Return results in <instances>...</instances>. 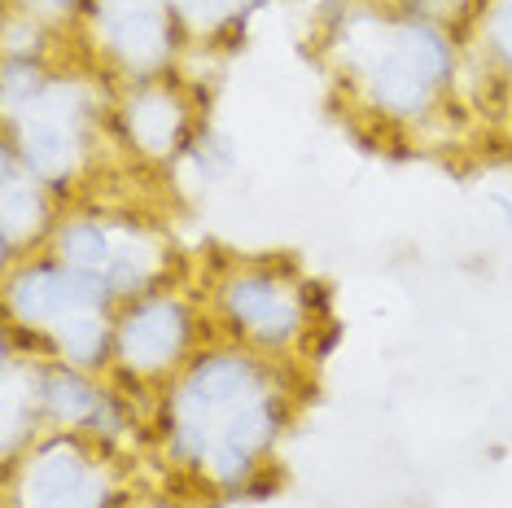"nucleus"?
I'll return each instance as SVG.
<instances>
[{
	"instance_id": "obj_19",
	"label": "nucleus",
	"mask_w": 512,
	"mask_h": 508,
	"mask_svg": "<svg viewBox=\"0 0 512 508\" xmlns=\"http://www.w3.org/2000/svg\"><path fill=\"white\" fill-rule=\"evenodd\" d=\"M31 5H40V9H66V0H31Z\"/></svg>"
},
{
	"instance_id": "obj_18",
	"label": "nucleus",
	"mask_w": 512,
	"mask_h": 508,
	"mask_svg": "<svg viewBox=\"0 0 512 508\" xmlns=\"http://www.w3.org/2000/svg\"><path fill=\"white\" fill-rule=\"evenodd\" d=\"M127 5H154V0H106V9H127Z\"/></svg>"
},
{
	"instance_id": "obj_4",
	"label": "nucleus",
	"mask_w": 512,
	"mask_h": 508,
	"mask_svg": "<svg viewBox=\"0 0 512 508\" xmlns=\"http://www.w3.org/2000/svg\"><path fill=\"white\" fill-rule=\"evenodd\" d=\"M224 307L232 316V325L246 329L250 338H259L267 346H281L298 333L302 325V307L294 290H285L276 276H237L224 290Z\"/></svg>"
},
{
	"instance_id": "obj_9",
	"label": "nucleus",
	"mask_w": 512,
	"mask_h": 508,
	"mask_svg": "<svg viewBox=\"0 0 512 508\" xmlns=\"http://www.w3.org/2000/svg\"><path fill=\"white\" fill-rule=\"evenodd\" d=\"M381 49H386L390 57H399L407 71H416L425 84H434V88L451 71L447 40H442L434 27H425V22H399V27H386L381 31Z\"/></svg>"
},
{
	"instance_id": "obj_8",
	"label": "nucleus",
	"mask_w": 512,
	"mask_h": 508,
	"mask_svg": "<svg viewBox=\"0 0 512 508\" xmlns=\"http://www.w3.org/2000/svg\"><path fill=\"white\" fill-rule=\"evenodd\" d=\"M106 36L114 44V53L123 57L132 71H154L167 57L171 36H167V18L158 5H127L106 14Z\"/></svg>"
},
{
	"instance_id": "obj_2",
	"label": "nucleus",
	"mask_w": 512,
	"mask_h": 508,
	"mask_svg": "<svg viewBox=\"0 0 512 508\" xmlns=\"http://www.w3.org/2000/svg\"><path fill=\"white\" fill-rule=\"evenodd\" d=\"M110 281L97 272L79 268H27L9 285V307L27 325H53L62 316H79V311H97L106 303Z\"/></svg>"
},
{
	"instance_id": "obj_12",
	"label": "nucleus",
	"mask_w": 512,
	"mask_h": 508,
	"mask_svg": "<svg viewBox=\"0 0 512 508\" xmlns=\"http://www.w3.org/2000/svg\"><path fill=\"white\" fill-rule=\"evenodd\" d=\"M184 110L180 101H171L167 92H145L127 106V132L145 154H171V145L180 141Z\"/></svg>"
},
{
	"instance_id": "obj_15",
	"label": "nucleus",
	"mask_w": 512,
	"mask_h": 508,
	"mask_svg": "<svg viewBox=\"0 0 512 508\" xmlns=\"http://www.w3.org/2000/svg\"><path fill=\"white\" fill-rule=\"evenodd\" d=\"M53 338L66 351V360L75 364H101L106 355V320L97 311H79V316H62L53 320Z\"/></svg>"
},
{
	"instance_id": "obj_3",
	"label": "nucleus",
	"mask_w": 512,
	"mask_h": 508,
	"mask_svg": "<svg viewBox=\"0 0 512 508\" xmlns=\"http://www.w3.org/2000/svg\"><path fill=\"white\" fill-rule=\"evenodd\" d=\"M22 508H101V478L71 443H53L22 478Z\"/></svg>"
},
{
	"instance_id": "obj_16",
	"label": "nucleus",
	"mask_w": 512,
	"mask_h": 508,
	"mask_svg": "<svg viewBox=\"0 0 512 508\" xmlns=\"http://www.w3.org/2000/svg\"><path fill=\"white\" fill-rule=\"evenodd\" d=\"M40 97V71L31 62H9L5 71V101L14 110H27Z\"/></svg>"
},
{
	"instance_id": "obj_6",
	"label": "nucleus",
	"mask_w": 512,
	"mask_h": 508,
	"mask_svg": "<svg viewBox=\"0 0 512 508\" xmlns=\"http://www.w3.org/2000/svg\"><path fill=\"white\" fill-rule=\"evenodd\" d=\"M57 106H62L57 92H49L18 114V154L27 163V176L62 180L75 167V123L62 119Z\"/></svg>"
},
{
	"instance_id": "obj_7",
	"label": "nucleus",
	"mask_w": 512,
	"mask_h": 508,
	"mask_svg": "<svg viewBox=\"0 0 512 508\" xmlns=\"http://www.w3.org/2000/svg\"><path fill=\"white\" fill-rule=\"evenodd\" d=\"M272 430H276L272 399H267V395L250 399L246 408H237V412H232V417L215 430L211 452H206L202 465H211V469H215V478L237 482L241 473H246V465L254 460V452H259V447H267Z\"/></svg>"
},
{
	"instance_id": "obj_5",
	"label": "nucleus",
	"mask_w": 512,
	"mask_h": 508,
	"mask_svg": "<svg viewBox=\"0 0 512 508\" xmlns=\"http://www.w3.org/2000/svg\"><path fill=\"white\" fill-rule=\"evenodd\" d=\"M189 342V316L180 303H145L123 320L119 329V360L132 373H158L167 368Z\"/></svg>"
},
{
	"instance_id": "obj_10",
	"label": "nucleus",
	"mask_w": 512,
	"mask_h": 508,
	"mask_svg": "<svg viewBox=\"0 0 512 508\" xmlns=\"http://www.w3.org/2000/svg\"><path fill=\"white\" fill-rule=\"evenodd\" d=\"M44 228V198L31 176H18L14 154H5V184H0V233H5V254H14L22 241H31Z\"/></svg>"
},
{
	"instance_id": "obj_1",
	"label": "nucleus",
	"mask_w": 512,
	"mask_h": 508,
	"mask_svg": "<svg viewBox=\"0 0 512 508\" xmlns=\"http://www.w3.org/2000/svg\"><path fill=\"white\" fill-rule=\"evenodd\" d=\"M263 395V381L241 355H211L189 373L176 395V447L189 460H206L211 438L237 408Z\"/></svg>"
},
{
	"instance_id": "obj_17",
	"label": "nucleus",
	"mask_w": 512,
	"mask_h": 508,
	"mask_svg": "<svg viewBox=\"0 0 512 508\" xmlns=\"http://www.w3.org/2000/svg\"><path fill=\"white\" fill-rule=\"evenodd\" d=\"M491 44L499 49V57L512 66V0H504V5L491 14Z\"/></svg>"
},
{
	"instance_id": "obj_11",
	"label": "nucleus",
	"mask_w": 512,
	"mask_h": 508,
	"mask_svg": "<svg viewBox=\"0 0 512 508\" xmlns=\"http://www.w3.org/2000/svg\"><path fill=\"white\" fill-rule=\"evenodd\" d=\"M364 75H368L372 97H377L386 110H394V114H421L429 106V97H434V84H425L416 71H407L399 57H390L381 44H377V53L368 57Z\"/></svg>"
},
{
	"instance_id": "obj_14",
	"label": "nucleus",
	"mask_w": 512,
	"mask_h": 508,
	"mask_svg": "<svg viewBox=\"0 0 512 508\" xmlns=\"http://www.w3.org/2000/svg\"><path fill=\"white\" fill-rule=\"evenodd\" d=\"M57 250H62V263L66 268H79V272H110L114 263V246L106 237V228L101 224H88V219H79L71 224L62 237H57Z\"/></svg>"
},
{
	"instance_id": "obj_13",
	"label": "nucleus",
	"mask_w": 512,
	"mask_h": 508,
	"mask_svg": "<svg viewBox=\"0 0 512 508\" xmlns=\"http://www.w3.org/2000/svg\"><path fill=\"white\" fill-rule=\"evenodd\" d=\"M40 399H44V408H49L57 421H71V425H88V421H97L101 412H106L101 390L92 386V381H84L79 373H71V368H57V373L44 377Z\"/></svg>"
}]
</instances>
